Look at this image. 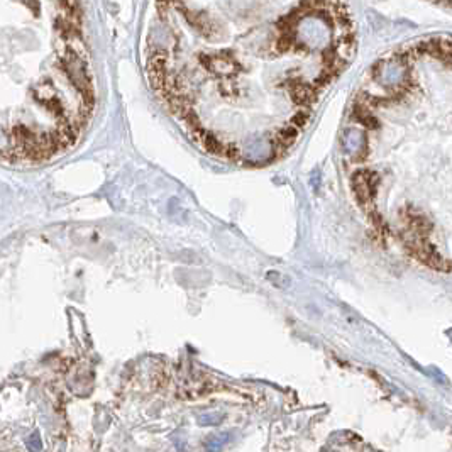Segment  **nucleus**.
Listing matches in <instances>:
<instances>
[{
  "label": "nucleus",
  "mask_w": 452,
  "mask_h": 452,
  "mask_svg": "<svg viewBox=\"0 0 452 452\" xmlns=\"http://www.w3.org/2000/svg\"><path fill=\"white\" fill-rule=\"evenodd\" d=\"M376 182H378L376 174L371 171H358L353 177V190L356 193V198L363 205L369 204L371 198H373Z\"/></svg>",
  "instance_id": "nucleus-2"
},
{
  "label": "nucleus",
  "mask_w": 452,
  "mask_h": 452,
  "mask_svg": "<svg viewBox=\"0 0 452 452\" xmlns=\"http://www.w3.org/2000/svg\"><path fill=\"white\" fill-rule=\"evenodd\" d=\"M307 120H308V114H307V112H303V110H300V112L293 117V125L296 127V129H298V127H302V125H305V124H307Z\"/></svg>",
  "instance_id": "nucleus-4"
},
{
  "label": "nucleus",
  "mask_w": 452,
  "mask_h": 452,
  "mask_svg": "<svg viewBox=\"0 0 452 452\" xmlns=\"http://www.w3.org/2000/svg\"><path fill=\"white\" fill-rule=\"evenodd\" d=\"M222 420L220 415H207V417H202L200 422L202 423H209V425H217Z\"/></svg>",
  "instance_id": "nucleus-5"
},
{
  "label": "nucleus",
  "mask_w": 452,
  "mask_h": 452,
  "mask_svg": "<svg viewBox=\"0 0 452 452\" xmlns=\"http://www.w3.org/2000/svg\"><path fill=\"white\" fill-rule=\"evenodd\" d=\"M323 2H325V0H303V4H305L307 9H317V7H320Z\"/></svg>",
  "instance_id": "nucleus-6"
},
{
  "label": "nucleus",
  "mask_w": 452,
  "mask_h": 452,
  "mask_svg": "<svg viewBox=\"0 0 452 452\" xmlns=\"http://www.w3.org/2000/svg\"><path fill=\"white\" fill-rule=\"evenodd\" d=\"M227 440H229V434L219 435V437H210V440L207 442V449L210 452H219L222 449V445L227 444Z\"/></svg>",
  "instance_id": "nucleus-3"
},
{
  "label": "nucleus",
  "mask_w": 452,
  "mask_h": 452,
  "mask_svg": "<svg viewBox=\"0 0 452 452\" xmlns=\"http://www.w3.org/2000/svg\"><path fill=\"white\" fill-rule=\"evenodd\" d=\"M93 107L80 0H0V159L39 164L66 153Z\"/></svg>",
  "instance_id": "nucleus-1"
}]
</instances>
